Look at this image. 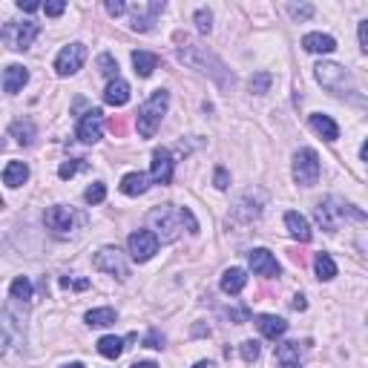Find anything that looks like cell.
<instances>
[{"mask_svg":"<svg viewBox=\"0 0 368 368\" xmlns=\"http://www.w3.org/2000/svg\"><path fill=\"white\" fill-rule=\"evenodd\" d=\"M98 69H101V75L104 78H109V81H116V78H118V61L113 58V55H101L98 58Z\"/></svg>","mask_w":368,"mask_h":368,"instance_id":"34","label":"cell"},{"mask_svg":"<svg viewBox=\"0 0 368 368\" xmlns=\"http://www.w3.org/2000/svg\"><path fill=\"white\" fill-rule=\"evenodd\" d=\"M26 81H29V72H26V67H21V63H9V67L3 69V89L9 95L21 92Z\"/></svg>","mask_w":368,"mask_h":368,"instance_id":"20","label":"cell"},{"mask_svg":"<svg viewBox=\"0 0 368 368\" xmlns=\"http://www.w3.org/2000/svg\"><path fill=\"white\" fill-rule=\"evenodd\" d=\"M291 305H294V311H305V308H308V302H305V296H299V294H296Z\"/></svg>","mask_w":368,"mask_h":368,"instance_id":"46","label":"cell"},{"mask_svg":"<svg viewBox=\"0 0 368 368\" xmlns=\"http://www.w3.org/2000/svg\"><path fill=\"white\" fill-rule=\"evenodd\" d=\"M43 12L50 14V18H58V14L67 12V3H61V0H52V3H43Z\"/></svg>","mask_w":368,"mask_h":368,"instance_id":"40","label":"cell"},{"mask_svg":"<svg viewBox=\"0 0 368 368\" xmlns=\"http://www.w3.org/2000/svg\"><path fill=\"white\" fill-rule=\"evenodd\" d=\"M179 61L187 63V67L199 69V72H204V75H210L219 87L233 84V75L228 72L225 63H221L216 55H207L204 50H199V46H184V50H179Z\"/></svg>","mask_w":368,"mask_h":368,"instance_id":"1","label":"cell"},{"mask_svg":"<svg viewBox=\"0 0 368 368\" xmlns=\"http://www.w3.org/2000/svg\"><path fill=\"white\" fill-rule=\"evenodd\" d=\"M164 12V3H158V0H153V3H138L136 9H133V29L136 32H150L153 29V23H155V18Z\"/></svg>","mask_w":368,"mask_h":368,"instance_id":"15","label":"cell"},{"mask_svg":"<svg viewBox=\"0 0 368 368\" xmlns=\"http://www.w3.org/2000/svg\"><path fill=\"white\" fill-rule=\"evenodd\" d=\"M288 14H291V18L294 21H308L311 18V14H314V6L311 3H288Z\"/></svg>","mask_w":368,"mask_h":368,"instance_id":"36","label":"cell"},{"mask_svg":"<svg viewBox=\"0 0 368 368\" xmlns=\"http://www.w3.org/2000/svg\"><path fill=\"white\" fill-rule=\"evenodd\" d=\"M360 158H362V162H368V138H365V144L360 147Z\"/></svg>","mask_w":368,"mask_h":368,"instance_id":"48","label":"cell"},{"mask_svg":"<svg viewBox=\"0 0 368 368\" xmlns=\"http://www.w3.org/2000/svg\"><path fill=\"white\" fill-rule=\"evenodd\" d=\"M43 221H46V228H50L55 236H67L72 230V225H75V216H72L69 207L55 204V207H50V210L43 213Z\"/></svg>","mask_w":368,"mask_h":368,"instance_id":"13","label":"cell"},{"mask_svg":"<svg viewBox=\"0 0 368 368\" xmlns=\"http://www.w3.org/2000/svg\"><path fill=\"white\" fill-rule=\"evenodd\" d=\"M302 50L314 52V55H328V52L337 50V41L331 35H323V32H311V35L302 38Z\"/></svg>","mask_w":368,"mask_h":368,"instance_id":"19","label":"cell"},{"mask_svg":"<svg viewBox=\"0 0 368 368\" xmlns=\"http://www.w3.org/2000/svg\"><path fill=\"white\" fill-rule=\"evenodd\" d=\"M84 199H87V204H101V202L107 199V187H104L101 182L89 184V187H87V193H84Z\"/></svg>","mask_w":368,"mask_h":368,"instance_id":"35","label":"cell"},{"mask_svg":"<svg viewBox=\"0 0 368 368\" xmlns=\"http://www.w3.org/2000/svg\"><path fill=\"white\" fill-rule=\"evenodd\" d=\"M78 170H81V158H69V162H63V164L58 167V175H61L63 182H67V179H72Z\"/></svg>","mask_w":368,"mask_h":368,"instance_id":"38","label":"cell"},{"mask_svg":"<svg viewBox=\"0 0 368 368\" xmlns=\"http://www.w3.org/2000/svg\"><path fill=\"white\" fill-rule=\"evenodd\" d=\"M256 193H259V190H256ZM256 193H253V190H248V193H245L242 199H239V204L233 207V216H236L239 221H253V219H259V216H262V207H265V193L253 202V196H256Z\"/></svg>","mask_w":368,"mask_h":368,"instance_id":"16","label":"cell"},{"mask_svg":"<svg viewBox=\"0 0 368 368\" xmlns=\"http://www.w3.org/2000/svg\"><path fill=\"white\" fill-rule=\"evenodd\" d=\"M130 368H158V365L155 362H133Z\"/></svg>","mask_w":368,"mask_h":368,"instance_id":"49","label":"cell"},{"mask_svg":"<svg viewBox=\"0 0 368 368\" xmlns=\"http://www.w3.org/2000/svg\"><path fill=\"white\" fill-rule=\"evenodd\" d=\"M196 26H199V32H204V35H207V32L213 29V12L210 9H199L196 12Z\"/></svg>","mask_w":368,"mask_h":368,"instance_id":"39","label":"cell"},{"mask_svg":"<svg viewBox=\"0 0 368 368\" xmlns=\"http://www.w3.org/2000/svg\"><path fill=\"white\" fill-rule=\"evenodd\" d=\"M98 354L107 360H116L124 354V340L121 337H101L98 340Z\"/></svg>","mask_w":368,"mask_h":368,"instance_id":"29","label":"cell"},{"mask_svg":"<svg viewBox=\"0 0 368 368\" xmlns=\"http://www.w3.org/2000/svg\"><path fill=\"white\" fill-rule=\"evenodd\" d=\"M274 357L279 362V368H299V360H302V345L294 343V340H288V343H279L277 351H274Z\"/></svg>","mask_w":368,"mask_h":368,"instance_id":"18","label":"cell"},{"mask_svg":"<svg viewBox=\"0 0 368 368\" xmlns=\"http://www.w3.org/2000/svg\"><path fill=\"white\" fill-rule=\"evenodd\" d=\"M285 225H288V230H291V236L296 239V242H311V225L302 213H296V210L285 213Z\"/></svg>","mask_w":368,"mask_h":368,"instance_id":"23","label":"cell"},{"mask_svg":"<svg viewBox=\"0 0 368 368\" xmlns=\"http://www.w3.org/2000/svg\"><path fill=\"white\" fill-rule=\"evenodd\" d=\"M84 61H87V46L84 43H69V46H63V50L58 52L55 72L58 75H75L78 69L84 67Z\"/></svg>","mask_w":368,"mask_h":368,"instance_id":"9","label":"cell"},{"mask_svg":"<svg viewBox=\"0 0 368 368\" xmlns=\"http://www.w3.org/2000/svg\"><path fill=\"white\" fill-rule=\"evenodd\" d=\"M314 216H316L319 225H323V230H328V233L337 230L340 221H345V219H351V221H362V219H365L362 210H357L354 204H348V202H343V199H337V196L319 202L316 210H314Z\"/></svg>","mask_w":368,"mask_h":368,"instance_id":"3","label":"cell"},{"mask_svg":"<svg viewBox=\"0 0 368 368\" xmlns=\"http://www.w3.org/2000/svg\"><path fill=\"white\" fill-rule=\"evenodd\" d=\"M311 127H314V133L323 136L325 141H337L340 138V127L334 124V118L325 116V113H314L311 116Z\"/></svg>","mask_w":368,"mask_h":368,"instance_id":"25","label":"cell"},{"mask_svg":"<svg viewBox=\"0 0 368 368\" xmlns=\"http://www.w3.org/2000/svg\"><path fill=\"white\" fill-rule=\"evenodd\" d=\"M113 323H116L113 308H92L87 314V325H92V328H104V325H113Z\"/></svg>","mask_w":368,"mask_h":368,"instance_id":"30","label":"cell"},{"mask_svg":"<svg viewBox=\"0 0 368 368\" xmlns=\"http://www.w3.org/2000/svg\"><path fill=\"white\" fill-rule=\"evenodd\" d=\"M228 184H230L228 170H225V167H216V187H219V190H228Z\"/></svg>","mask_w":368,"mask_h":368,"instance_id":"43","label":"cell"},{"mask_svg":"<svg viewBox=\"0 0 368 368\" xmlns=\"http://www.w3.org/2000/svg\"><path fill=\"white\" fill-rule=\"evenodd\" d=\"M107 12L113 14V18H118V14H124V12H127V6L121 3V0H107Z\"/></svg>","mask_w":368,"mask_h":368,"instance_id":"44","label":"cell"},{"mask_svg":"<svg viewBox=\"0 0 368 368\" xmlns=\"http://www.w3.org/2000/svg\"><path fill=\"white\" fill-rule=\"evenodd\" d=\"M104 133V113L101 109H89V113L81 116V121H78V138H81L84 144H95L101 138Z\"/></svg>","mask_w":368,"mask_h":368,"instance_id":"11","label":"cell"},{"mask_svg":"<svg viewBox=\"0 0 368 368\" xmlns=\"http://www.w3.org/2000/svg\"><path fill=\"white\" fill-rule=\"evenodd\" d=\"M118 187H121L124 196H144L150 190V179L144 173H127Z\"/></svg>","mask_w":368,"mask_h":368,"instance_id":"24","label":"cell"},{"mask_svg":"<svg viewBox=\"0 0 368 368\" xmlns=\"http://www.w3.org/2000/svg\"><path fill=\"white\" fill-rule=\"evenodd\" d=\"M314 75H316V81L323 84L328 92H337V95H345L354 89V81H351V75L345 67H340V63H316L314 67Z\"/></svg>","mask_w":368,"mask_h":368,"instance_id":"5","label":"cell"},{"mask_svg":"<svg viewBox=\"0 0 368 368\" xmlns=\"http://www.w3.org/2000/svg\"><path fill=\"white\" fill-rule=\"evenodd\" d=\"M256 328H259V334L262 337H268V340H279V337H285V331H288V323L282 316H274V314H262V316H256Z\"/></svg>","mask_w":368,"mask_h":368,"instance_id":"17","label":"cell"},{"mask_svg":"<svg viewBox=\"0 0 368 368\" xmlns=\"http://www.w3.org/2000/svg\"><path fill=\"white\" fill-rule=\"evenodd\" d=\"M9 294H12V299H18V302H29L32 299V282L26 277H18L9 285Z\"/></svg>","mask_w":368,"mask_h":368,"instance_id":"31","label":"cell"},{"mask_svg":"<svg viewBox=\"0 0 368 368\" xmlns=\"http://www.w3.org/2000/svg\"><path fill=\"white\" fill-rule=\"evenodd\" d=\"M127 245H130V256L136 262H150L158 250V236L153 230H136L130 233V242Z\"/></svg>","mask_w":368,"mask_h":368,"instance_id":"10","label":"cell"},{"mask_svg":"<svg viewBox=\"0 0 368 368\" xmlns=\"http://www.w3.org/2000/svg\"><path fill=\"white\" fill-rule=\"evenodd\" d=\"M127 101H130V84L121 81V78L109 81L107 89H104V104H109V107H124Z\"/></svg>","mask_w":368,"mask_h":368,"instance_id":"22","label":"cell"},{"mask_svg":"<svg viewBox=\"0 0 368 368\" xmlns=\"http://www.w3.org/2000/svg\"><path fill=\"white\" fill-rule=\"evenodd\" d=\"M357 35H360V46H362V52L368 55V21H362V23H360Z\"/></svg>","mask_w":368,"mask_h":368,"instance_id":"45","label":"cell"},{"mask_svg":"<svg viewBox=\"0 0 368 368\" xmlns=\"http://www.w3.org/2000/svg\"><path fill=\"white\" fill-rule=\"evenodd\" d=\"M26 179H29V167H26L23 162H9V164L3 167V184H6L9 190L26 184Z\"/></svg>","mask_w":368,"mask_h":368,"instance_id":"26","label":"cell"},{"mask_svg":"<svg viewBox=\"0 0 368 368\" xmlns=\"http://www.w3.org/2000/svg\"><path fill=\"white\" fill-rule=\"evenodd\" d=\"M133 67H136V75H141V78H150L153 75V69L158 67V58L153 55V52H133Z\"/></svg>","mask_w":368,"mask_h":368,"instance_id":"27","label":"cell"},{"mask_svg":"<svg viewBox=\"0 0 368 368\" xmlns=\"http://www.w3.org/2000/svg\"><path fill=\"white\" fill-rule=\"evenodd\" d=\"M144 345H147V348H164V334L150 331V334H147V340H144Z\"/></svg>","mask_w":368,"mask_h":368,"instance_id":"42","label":"cell"},{"mask_svg":"<svg viewBox=\"0 0 368 368\" xmlns=\"http://www.w3.org/2000/svg\"><path fill=\"white\" fill-rule=\"evenodd\" d=\"M38 32H41L38 23H32V21H23V23L9 21V23L3 26V32H0V38H3V43L9 46V50L23 52V50H29V46L35 43Z\"/></svg>","mask_w":368,"mask_h":368,"instance_id":"6","label":"cell"},{"mask_svg":"<svg viewBox=\"0 0 368 368\" xmlns=\"http://www.w3.org/2000/svg\"><path fill=\"white\" fill-rule=\"evenodd\" d=\"M173 155H170V150H164V147H158L155 153H153V162H150V175H153V182L155 184H170L173 182Z\"/></svg>","mask_w":368,"mask_h":368,"instance_id":"14","label":"cell"},{"mask_svg":"<svg viewBox=\"0 0 368 368\" xmlns=\"http://www.w3.org/2000/svg\"><path fill=\"white\" fill-rule=\"evenodd\" d=\"M167 104H170V92L167 89H155L150 98L138 107L136 124H138V136L141 138H153L155 136V130L162 127V121L167 116Z\"/></svg>","mask_w":368,"mask_h":368,"instance_id":"2","label":"cell"},{"mask_svg":"<svg viewBox=\"0 0 368 368\" xmlns=\"http://www.w3.org/2000/svg\"><path fill=\"white\" fill-rule=\"evenodd\" d=\"M314 270H316V277L323 279V282H328V279L337 277V265H334V259H331L328 253H316V259H314Z\"/></svg>","mask_w":368,"mask_h":368,"instance_id":"28","label":"cell"},{"mask_svg":"<svg viewBox=\"0 0 368 368\" xmlns=\"http://www.w3.org/2000/svg\"><path fill=\"white\" fill-rule=\"evenodd\" d=\"M150 225H153L158 239H164V242H175L179 233H182V228H184L182 207H173V204L153 207V210H150Z\"/></svg>","mask_w":368,"mask_h":368,"instance_id":"4","label":"cell"},{"mask_svg":"<svg viewBox=\"0 0 368 368\" xmlns=\"http://www.w3.org/2000/svg\"><path fill=\"white\" fill-rule=\"evenodd\" d=\"M61 285H63V288H75V291H87V288H89V279H72V277H63Z\"/></svg>","mask_w":368,"mask_h":368,"instance_id":"41","label":"cell"},{"mask_svg":"<svg viewBox=\"0 0 368 368\" xmlns=\"http://www.w3.org/2000/svg\"><path fill=\"white\" fill-rule=\"evenodd\" d=\"M61 368H84L81 362H67V365H61Z\"/></svg>","mask_w":368,"mask_h":368,"instance_id":"51","label":"cell"},{"mask_svg":"<svg viewBox=\"0 0 368 368\" xmlns=\"http://www.w3.org/2000/svg\"><path fill=\"white\" fill-rule=\"evenodd\" d=\"M95 268L104 270L109 277H118V279H127L130 277V265H127L124 253L118 248H101L95 253Z\"/></svg>","mask_w":368,"mask_h":368,"instance_id":"8","label":"cell"},{"mask_svg":"<svg viewBox=\"0 0 368 368\" xmlns=\"http://www.w3.org/2000/svg\"><path fill=\"white\" fill-rule=\"evenodd\" d=\"M319 155L311 150V147H302L296 155H294V182L302 184V187H314L316 179H319Z\"/></svg>","mask_w":368,"mask_h":368,"instance_id":"7","label":"cell"},{"mask_svg":"<svg viewBox=\"0 0 368 368\" xmlns=\"http://www.w3.org/2000/svg\"><path fill=\"white\" fill-rule=\"evenodd\" d=\"M248 262H250V268H253L256 277H265V279L279 277V262L274 259V253L265 250V248L250 250V253H248Z\"/></svg>","mask_w":368,"mask_h":368,"instance_id":"12","label":"cell"},{"mask_svg":"<svg viewBox=\"0 0 368 368\" xmlns=\"http://www.w3.org/2000/svg\"><path fill=\"white\" fill-rule=\"evenodd\" d=\"M21 9H23V12H38V9H43V6H38V3H21Z\"/></svg>","mask_w":368,"mask_h":368,"instance_id":"47","label":"cell"},{"mask_svg":"<svg viewBox=\"0 0 368 368\" xmlns=\"http://www.w3.org/2000/svg\"><path fill=\"white\" fill-rule=\"evenodd\" d=\"M221 291L225 294H230V296H236V294H242L245 291V285H248V274L242 268H228L225 274H221Z\"/></svg>","mask_w":368,"mask_h":368,"instance_id":"21","label":"cell"},{"mask_svg":"<svg viewBox=\"0 0 368 368\" xmlns=\"http://www.w3.org/2000/svg\"><path fill=\"white\" fill-rule=\"evenodd\" d=\"M239 351H242V360L245 362H256V360H259V343H256V340H245L242 345H239Z\"/></svg>","mask_w":368,"mask_h":368,"instance_id":"37","label":"cell"},{"mask_svg":"<svg viewBox=\"0 0 368 368\" xmlns=\"http://www.w3.org/2000/svg\"><path fill=\"white\" fill-rule=\"evenodd\" d=\"M12 136L18 138L21 144H32V138H35V127H32V121H14L12 124Z\"/></svg>","mask_w":368,"mask_h":368,"instance_id":"33","label":"cell"},{"mask_svg":"<svg viewBox=\"0 0 368 368\" xmlns=\"http://www.w3.org/2000/svg\"><path fill=\"white\" fill-rule=\"evenodd\" d=\"M193 368H213V362H204V360H202V362H196Z\"/></svg>","mask_w":368,"mask_h":368,"instance_id":"50","label":"cell"},{"mask_svg":"<svg viewBox=\"0 0 368 368\" xmlns=\"http://www.w3.org/2000/svg\"><path fill=\"white\" fill-rule=\"evenodd\" d=\"M270 84H274V75L270 72H256V75H250V81H248L253 95H265L270 89Z\"/></svg>","mask_w":368,"mask_h":368,"instance_id":"32","label":"cell"}]
</instances>
